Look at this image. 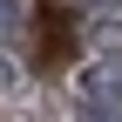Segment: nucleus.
<instances>
[{
    "instance_id": "1",
    "label": "nucleus",
    "mask_w": 122,
    "mask_h": 122,
    "mask_svg": "<svg viewBox=\"0 0 122 122\" xmlns=\"http://www.w3.org/2000/svg\"><path fill=\"white\" fill-rule=\"evenodd\" d=\"M14 27H20V7H14V0H0V34H14Z\"/></svg>"
},
{
    "instance_id": "2",
    "label": "nucleus",
    "mask_w": 122,
    "mask_h": 122,
    "mask_svg": "<svg viewBox=\"0 0 122 122\" xmlns=\"http://www.w3.org/2000/svg\"><path fill=\"white\" fill-rule=\"evenodd\" d=\"M95 122H122V115H95Z\"/></svg>"
},
{
    "instance_id": "3",
    "label": "nucleus",
    "mask_w": 122,
    "mask_h": 122,
    "mask_svg": "<svg viewBox=\"0 0 122 122\" xmlns=\"http://www.w3.org/2000/svg\"><path fill=\"white\" fill-rule=\"evenodd\" d=\"M0 81H7V61H0Z\"/></svg>"
}]
</instances>
